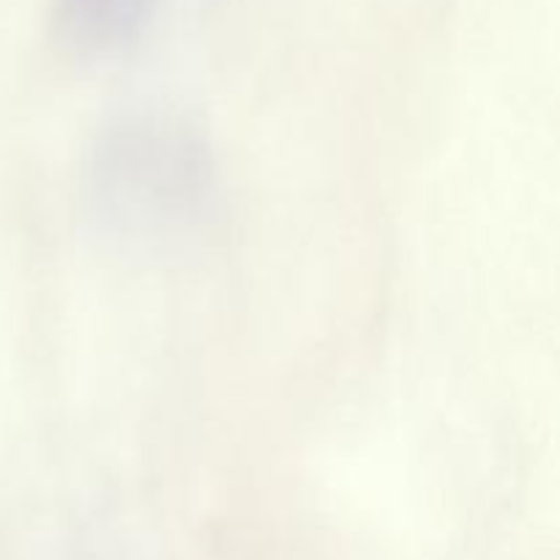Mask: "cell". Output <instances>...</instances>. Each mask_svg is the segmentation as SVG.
<instances>
[{
    "instance_id": "7a4b0ae2",
    "label": "cell",
    "mask_w": 560,
    "mask_h": 560,
    "mask_svg": "<svg viewBox=\"0 0 560 560\" xmlns=\"http://www.w3.org/2000/svg\"><path fill=\"white\" fill-rule=\"evenodd\" d=\"M162 0H55L58 33L80 55L129 47L151 25Z\"/></svg>"
},
{
    "instance_id": "6da1fadb",
    "label": "cell",
    "mask_w": 560,
    "mask_h": 560,
    "mask_svg": "<svg viewBox=\"0 0 560 560\" xmlns=\"http://www.w3.org/2000/svg\"><path fill=\"white\" fill-rule=\"evenodd\" d=\"M213 191L206 137L173 113H137L107 126L88 167V206L98 233L137 255L191 238L211 213Z\"/></svg>"
}]
</instances>
